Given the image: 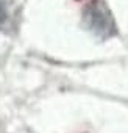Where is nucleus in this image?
Here are the masks:
<instances>
[{"mask_svg":"<svg viewBox=\"0 0 128 133\" xmlns=\"http://www.w3.org/2000/svg\"><path fill=\"white\" fill-rule=\"evenodd\" d=\"M84 21H86L88 27L100 36H109L114 31V22H112L108 10L98 3L91 5L86 10Z\"/></svg>","mask_w":128,"mask_h":133,"instance_id":"1","label":"nucleus"},{"mask_svg":"<svg viewBox=\"0 0 128 133\" xmlns=\"http://www.w3.org/2000/svg\"><path fill=\"white\" fill-rule=\"evenodd\" d=\"M6 19H8V14H6V8H5L3 2L0 0V27H2V25L6 22Z\"/></svg>","mask_w":128,"mask_h":133,"instance_id":"2","label":"nucleus"}]
</instances>
